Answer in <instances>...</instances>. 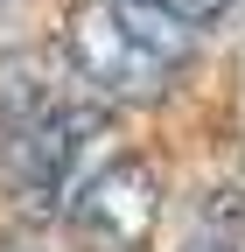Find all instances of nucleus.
Instances as JSON below:
<instances>
[{"label":"nucleus","mask_w":245,"mask_h":252,"mask_svg":"<svg viewBox=\"0 0 245 252\" xmlns=\"http://www.w3.org/2000/svg\"><path fill=\"white\" fill-rule=\"evenodd\" d=\"M133 7L168 14V21H182V28H210V21H224V14H231V0H133Z\"/></svg>","instance_id":"5"},{"label":"nucleus","mask_w":245,"mask_h":252,"mask_svg":"<svg viewBox=\"0 0 245 252\" xmlns=\"http://www.w3.org/2000/svg\"><path fill=\"white\" fill-rule=\"evenodd\" d=\"M63 224H70V238L84 252H147V238H154V224H161V182H154V168H147L140 154L105 161L70 196Z\"/></svg>","instance_id":"3"},{"label":"nucleus","mask_w":245,"mask_h":252,"mask_svg":"<svg viewBox=\"0 0 245 252\" xmlns=\"http://www.w3.org/2000/svg\"><path fill=\"white\" fill-rule=\"evenodd\" d=\"M105 98H91L63 49L0 56V189L28 210H56L77 154L98 140Z\"/></svg>","instance_id":"1"},{"label":"nucleus","mask_w":245,"mask_h":252,"mask_svg":"<svg viewBox=\"0 0 245 252\" xmlns=\"http://www.w3.org/2000/svg\"><path fill=\"white\" fill-rule=\"evenodd\" d=\"M182 252H245V203H238V189H217V196L196 210Z\"/></svg>","instance_id":"4"},{"label":"nucleus","mask_w":245,"mask_h":252,"mask_svg":"<svg viewBox=\"0 0 245 252\" xmlns=\"http://www.w3.org/2000/svg\"><path fill=\"white\" fill-rule=\"evenodd\" d=\"M189 56V28L133 0H84L63 28V63L105 105H154Z\"/></svg>","instance_id":"2"}]
</instances>
